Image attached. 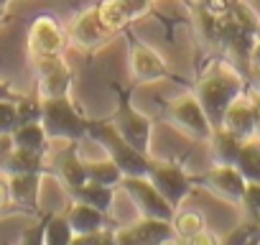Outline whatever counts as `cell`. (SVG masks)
<instances>
[{"instance_id": "cell-1", "label": "cell", "mask_w": 260, "mask_h": 245, "mask_svg": "<svg viewBox=\"0 0 260 245\" xmlns=\"http://www.w3.org/2000/svg\"><path fill=\"white\" fill-rule=\"evenodd\" d=\"M191 92L202 102L209 122L214 128H219L227 107L242 92H247V79L222 56V59H214L204 72H199L197 82L191 84Z\"/></svg>"}, {"instance_id": "cell-2", "label": "cell", "mask_w": 260, "mask_h": 245, "mask_svg": "<svg viewBox=\"0 0 260 245\" xmlns=\"http://www.w3.org/2000/svg\"><path fill=\"white\" fill-rule=\"evenodd\" d=\"M87 138H92L94 143H100L107 156L117 164V169L122 171V176H148L151 171V156L138 151L136 146H130L120 133L117 128L107 120H94L89 117L87 120Z\"/></svg>"}, {"instance_id": "cell-3", "label": "cell", "mask_w": 260, "mask_h": 245, "mask_svg": "<svg viewBox=\"0 0 260 245\" xmlns=\"http://www.w3.org/2000/svg\"><path fill=\"white\" fill-rule=\"evenodd\" d=\"M133 89H136V82L130 87H120V84H112V92H115V112L110 115V122L117 128V133L130 143L136 146L138 151L143 154H151V136H153V120L141 112L136 105H133Z\"/></svg>"}, {"instance_id": "cell-4", "label": "cell", "mask_w": 260, "mask_h": 245, "mask_svg": "<svg viewBox=\"0 0 260 245\" xmlns=\"http://www.w3.org/2000/svg\"><path fill=\"white\" fill-rule=\"evenodd\" d=\"M87 115L77 110V105L72 102V97H54V100H44V112H41V126L46 131V136L54 141H82L87 138Z\"/></svg>"}, {"instance_id": "cell-5", "label": "cell", "mask_w": 260, "mask_h": 245, "mask_svg": "<svg viewBox=\"0 0 260 245\" xmlns=\"http://www.w3.org/2000/svg\"><path fill=\"white\" fill-rule=\"evenodd\" d=\"M26 41H28V56H31V62H36V59H51V56H64V51L72 46L69 44V31L51 13H39L28 23Z\"/></svg>"}, {"instance_id": "cell-6", "label": "cell", "mask_w": 260, "mask_h": 245, "mask_svg": "<svg viewBox=\"0 0 260 245\" xmlns=\"http://www.w3.org/2000/svg\"><path fill=\"white\" fill-rule=\"evenodd\" d=\"M164 112H166L171 126L176 131H181L184 136H189L191 141L207 143L212 131H214V126L209 122V117H207V112H204V107H202V102L197 100L194 92H184L181 97L171 100Z\"/></svg>"}, {"instance_id": "cell-7", "label": "cell", "mask_w": 260, "mask_h": 245, "mask_svg": "<svg viewBox=\"0 0 260 245\" xmlns=\"http://www.w3.org/2000/svg\"><path fill=\"white\" fill-rule=\"evenodd\" d=\"M125 41H127V51H130V77H133L136 84H151V82H158V79H174V82H181L176 74H171L166 59L153 49L148 46L146 41L136 39V34L125 28L122 31Z\"/></svg>"}, {"instance_id": "cell-8", "label": "cell", "mask_w": 260, "mask_h": 245, "mask_svg": "<svg viewBox=\"0 0 260 245\" xmlns=\"http://www.w3.org/2000/svg\"><path fill=\"white\" fill-rule=\"evenodd\" d=\"M143 217H158V220H174L176 207L156 189V184L148 176H122L117 184Z\"/></svg>"}, {"instance_id": "cell-9", "label": "cell", "mask_w": 260, "mask_h": 245, "mask_svg": "<svg viewBox=\"0 0 260 245\" xmlns=\"http://www.w3.org/2000/svg\"><path fill=\"white\" fill-rule=\"evenodd\" d=\"M148 179L156 184V189L174 204V207H181V202L194 192V176L184 171L181 164L176 161H156L151 159V171H148Z\"/></svg>"}, {"instance_id": "cell-10", "label": "cell", "mask_w": 260, "mask_h": 245, "mask_svg": "<svg viewBox=\"0 0 260 245\" xmlns=\"http://www.w3.org/2000/svg\"><path fill=\"white\" fill-rule=\"evenodd\" d=\"M115 242L120 245H164V242H179L176 230L171 220L158 217H143L127 227H115Z\"/></svg>"}, {"instance_id": "cell-11", "label": "cell", "mask_w": 260, "mask_h": 245, "mask_svg": "<svg viewBox=\"0 0 260 245\" xmlns=\"http://www.w3.org/2000/svg\"><path fill=\"white\" fill-rule=\"evenodd\" d=\"M34 74H36V95L41 100H54V97H67L72 92V69L64 62V56H51V59H36Z\"/></svg>"}, {"instance_id": "cell-12", "label": "cell", "mask_w": 260, "mask_h": 245, "mask_svg": "<svg viewBox=\"0 0 260 245\" xmlns=\"http://www.w3.org/2000/svg\"><path fill=\"white\" fill-rule=\"evenodd\" d=\"M67 31H69V44L77 46V49H82V51H87V54L100 51V49L107 46L115 36H120V34H112L110 28L102 26V21H100V16H97V6L82 11Z\"/></svg>"}, {"instance_id": "cell-13", "label": "cell", "mask_w": 260, "mask_h": 245, "mask_svg": "<svg viewBox=\"0 0 260 245\" xmlns=\"http://www.w3.org/2000/svg\"><path fill=\"white\" fill-rule=\"evenodd\" d=\"M194 184L204 187L214 197H219L224 202H232V204L242 202V194H245V187H247V181L237 171V166H230V164H214L204 174L194 176Z\"/></svg>"}, {"instance_id": "cell-14", "label": "cell", "mask_w": 260, "mask_h": 245, "mask_svg": "<svg viewBox=\"0 0 260 245\" xmlns=\"http://www.w3.org/2000/svg\"><path fill=\"white\" fill-rule=\"evenodd\" d=\"M51 174L64 184V192H74L79 189L84 181H87V174H84V159L79 156V143L77 141H69L59 154L56 159L49 164Z\"/></svg>"}, {"instance_id": "cell-15", "label": "cell", "mask_w": 260, "mask_h": 245, "mask_svg": "<svg viewBox=\"0 0 260 245\" xmlns=\"http://www.w3.org/2000/svg\"><path fill=\"white\" fill-rule=\"evenodd\" d=\"M222 128H227L230 133L240 136L242 141L257 136V110H255V102L250 97V89L242 92L224 112L222 117Z\"/></svg>"}, {"instance_id": "cell-16", "label": "cell", "mask_w": 260, "mask_h": 245, "mask_svg": "<svg viewBox=\"0 0 260 245\" xmlns=\"http://www.w3.org/2000/svg\"><path fill=\"white\" fill-rule=\"evenodd\" d=\"M41 176L44 174H8L11 199L23 215H41V209H39Z\"/></svg>"}, {"instance_id": "cell-17", "label": "cell", "mask_w": 260, "mask_h": 245, "mask_svg": "<svg viewBox=\"0 0 260 245\" xmlns=\"http://www.w3.org/2000/svg\"><path fill=\"white\" fill-rule=\"evenodd\" d=\"M67 220L74 230V240L77 237H84L94 230H102V227H117L115 220H110V212H102L97 207H89L84 202H74L69 209H67Z\"/></svg>"}, {"instance_id": "cell-18", "label": "cell", "mask_w": 260, "mask_h": 245, "mask_svg": "<svg viewBox=\"0 0 260 245\" xmlns=\"http://www.w3.org/2000/svg\"><path fill=\"white\" fill-rule=\"evenodd\" d=\"M207 143H209V151H212V161L214 164H230V166H235V161H237L240 148H242L245 141L219 126V128L212 131V136H209Z\"/></svg>"}, {"instance_id": "cell-19", "label": "cell", "mask_w": 260, "mask_h": 245, "mask_svg": "<svg viewBox=\"0 0 260 245\" xmlns=\"http://www.w3.org/2000/svg\"><path fill=\"white\" fill-rule=\"evenodd\" d=\"M3 171L6 174H51L46 156L36 151H26V148H13Z\"/></svg>"}, {"instance_id": "cell-20", "label": "cell", "mask_w": 260, "mask_h": 245, "mask_svg": "<svg viewBox=\"0 0 260 245\" xmlns=\"http://www.w3.org/2000/svg\"><path fill=\"white\" fill-rule=\"evenodd\" d=\"M13 146L16 148H26V151H36V154H49V136L44 131L41 122H23V126H18L13 133Z\"/></svg>"}, {"instance_id": "cell-21", "label": "cell", "mask_w": 260, "mask_h": 245, "mask_svg": "<svg viewBox=\"0 0 260 245\" xmlns=\"http://www.w3.org/2000/svg\"><path fill=\"white\" fill-rule=\"evenodd\" d=\"M72 202H84L89 207H97L102 212H110L112 207V199H115V187H105V184H92V181H84L79 189L69 192Z\"/></svg>"}, {"instance_id": "cell-22", "label": "cell", "mask_w": 260, "mask_h": 245, "mask_svg": "<svg viewBox=\"0 0 260 245\" xmlns=\"http://www.w3.org/2000/svg\"><path fill=\"white\" fill-rule=\"evenodd\" d=\"M174 230H176V237L179 242H191L197 235H202L207 230V217L199 212V209H179L174 212V220H171Z\"/></svg>"}, {"instance_id": "cell-23", "label": "cell", "mask_w": 260, "mask_h": 245, "mask_svg": "<svg viewBox=\"0 0 260 245\" xmlns=\"http://www.w3.org/2000/svg\"><path fill=\"white\" fill-rule=\"evenodd\" d=\"M235 166H237V171L245 176L247 184H250V181H260V138H257V136H252V138H247V141L242 143Z\"/></svg>"}, {"instance_id": "cell-24", "label": "cell", "mask_w": 260, "mask_h": 245, "mask_svg": "<svg viewBox=\"0 0 260 245\" xmlns=\"http://www.w3.org/2000/svg\"><path fill=\"white\" fill-rule=\"evenodd\" d=\"M84 174H87V181L92 184H105V187H115L120 184L122 179V171L117 169V164L107 156L105 161H84Z\"/></svg>"}, {"instance_id": "cell-25", "label": "cell", "mask_w": 260, "mask_h": 245, "mask_svg": "<svg viewBox=\"0 0 260 245\" xmlns=\"http://www.w3.org/2000/svg\"><path fill=\"white\" fill-rule=\"evenodd\" d=\"M72 242H74V230H72L67 215H51L46 222L44 245H72Z\"/></svg>"}, {"instance_id": "cell-26", "label": "cell", "mask_w": 260, "mask_h": 245, "mask_svg": "<svg viewBox=\"0 0 260 245\" xmlns=\"http://www.w3.org/2000/svg\"><path fill=\"white\" fill-rule=\"evenodd\" d=\"M16 110H18V126H23V122H41L44 100L39 95H21V100L16 102Z\"/></svg>"}, {"instance_id": "cell-27", "label": "cell", "mask_w": 260, "mask_h": 245, "mask_svg": "<svg viewBox=\"0 0 260 245\" xmlns=\"http://www.w3.org/2000/svg\"><path fill=\"white\" fill-rule=\"evenodd\" d=\"M240 204H242L247 220L260 222V181H250L245 187V194H242V202Z\"/></svg>"}, {"instance_id": "cell-28", "label": "cell", "mask_w": 260, "mask_h": 245, "mask_svg": "<svg viewBox=\"0 0 260 245\" xmlns=\"http://www.w3.org/2000/svg\"><path fill=\"white\" fill-rule=\"evenodd\" d=\"M18 128V110L16 100H0V136H11Z\"/></svg>"}, {"instance_id": "cell-29", "label": "cell", "mask_w": 260, "mask_h": 245, "mask_svg": "<svg viewBox=\"0 0 260 245\" xmlns=\"http://www.w3.org/2000/svg\"><path fill=\"white\" fill-rule=\"evenodd\" d=\"M260 240V225L255 220H245L242 225H237V230H232L224 242H257Z\"/></svg>"}, {"instance_id": "cell-30", "label": "cell", "mask_w": 260, "mask_h": 245, "mask_svg": "<svg viewBox=\"0 0 260 245\" xmlns=\"http://www.w3.org/2000/svg\"><path fill=\"white\" fill-rule=\"evenodd\" d=\"M247 84L252 89H260V39H255L250 59H247Z\"/></svg>"}, {"instance_id": "cell-31", "label": "cell", "mask_w": 260, "mask_h": 245, "mask_svg": "<svg viewBox=\"0 0 260 245\" xmlns=\"http://www.w3.org/2000/svg\"><path fill=\"white\" fill-rule=\"evenodd\" d=\"M49 217H51V212H44L41 220H39L34 227L23 230V232H21V242H28V245H44V232H46V222H49Z\"/></svg>"}, {"instance_id": "cell-32", "label": "cell", "mask_w": 260, "mask_h": 245, "mask_svg": "<svg viewBox=\"0 0 260 245\" xmlns=\"http://www.w3.org/2000/svg\"><path fill=\"white\" fill-rule=\"evenodd\" d=\"M21 212L13 199H11V181H8V174L6 171H0V215H16ZM23 215V212H21Z\"/></svg>"}, {"instance_id": "cell-33", "label": "cell", "mask_w": 260, "mask_h": 245, "mask_svg": "<svg viewBox=\"0 0 260 245\" xmlns=\"http://www.w3.org/2000/svg\"><path fill=\"white\" fill-rule=\"evenodd\" d=\"M13 138L11 136H0V171H3L6 169V164H8V159H11V154H13Z\"/></svg>"}, {"instance_id": "cell-34", "label": "cell", "mask_w": 260, "mask_h": 245, "mask_svg": "<svg viewBox=\"0 0 260 245\" xmlns=\"http://www.w3.org/2000/svg\"><path fill=\"white\" fill-rule=\"evenodd\" d=\"M0 100H21V95L18 92H13V87L8 84V82H0Z\"/></svg>"}, {"instance_id": "cell-35", "label": "cell", "mask_w": 260, "mask_h": 245, "mask_svg": "<svg viewBox=\"0 0 260 245\" xmlns=\"http://www.w3.org/2000/svg\"><path fill=\"white\" fill-rule=\"evenodd\" d=\"M252 102H255V110H257V138H260V89H252L250 92Z\"/></svg>"}, {"instance_id": "cell-36", "label": "cell", "mask_w": 260, "mask_h": 245, "mask_svg": "<svg viewBox=\"0 0 260 245\" xmlns=\"http://www.w3.org/2000/svg\"><path fill=\"white\" fill-rule=\"evenodd\" d=\"M6 23V6H0V26Z\"/></svg>"}, {"instance_id": "cell-37", "label": "cell", "mask_w": 260, "mask_h": 245, "mask_svg": "<svg viewBox=\"0 0 260 245\" xmlns=\"http://www.w3.org/2000/svg\"><path fill=\"white\" fill-rule=\"evenodd\" d=\"M255 39H260V18H257V26H255Z\"/></svg>"}, {"instance_id": "cell-38", "label": "cell", "mask_w": 260, "mask_h": 245, "mask_svg": "<svg viewBox=\"0 0 260 245\" xmlns=\"http://www.w3.org/2000/svg\"><path fill=\"white\" fill-rule=\"evenodd\" d=\"M184 3H186V8H189V6H194V3H197V0H184Z\"/></svg>"}, {"instance_id": "cell-39", "label": "cell", "mask_w": 260, "mask_h": 245, "mask_svg": "<svg viewBox=\"0 0 260 245\" xmlns=\"http://www.w3.org/2000/svg\"><path fill=\"white\" fill-rule=\"evenodd\" d=\"M11 3V0H0V6H8Z\"/></svg>"}]
</instances>
